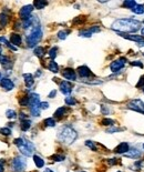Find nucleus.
<instances>
[{
    "label": "nucleus",
    "instance_id": "e433bc0d",
    "mask_svg": "<svg viewBox=\"0 0 144 172\" xmlns=\"http://www.w3.org/2000/svg\"><path fill=\"white\" fill-rule=\"evenodd\" d=\"M20 105H29V97H23L20 100Z\"/></svg>",
    "mask_w": 144,
    "mask_h": 172
},
{
    "label": "nucleus",
    "instance_id": "c85d7f7f",
    "mask_svg": "<svg viewBox=\"0 0 144 172\" xmlns=\"http://www.w3.org/2000/svg\"><path fill=\"white\" fill-rule=\"evenodd\" d=\"M44 124H45L47 127H54V126H56V121H54V119H52V118H48V119L44 120Z\"/></svg>",
    "mask_w": 144,
    "mask_h": 172
},
{
    "label": "nucleus",
    "instance_id": "423d86ee",
    "mask_svg": "<svg viewBox=\"0 0 144 172\" xmlns=\"http://www.w3.org/2000/svg\"><path fill=\"white\" fill-rule=\"evenodd\" d=\"M125 62H126L125 58H120L119 60H115V61H113L112 63L110 64L111 71H112V72H118V71H120L122 68L124 67Z\"/></svg>",
    "mask_w": 144,
    "mask_h": 172
},
{
    "label": "nucleus",
    "instance_id": "393cba45",
    "mask_svg": "<svg viewBox=\"0 0 144 172\" xmlns=\"http://www.w3.org/2000/svg\"><path fill=\"white\" fill-rule=\"evenodd\" d=\"M136 3H135V1L134 0H126L123 2V5L122 6L124 7V8H127V9H132V8H134Z\"/></svg>",
    "mask_w": 144,
    "mask_h": 172
},
{
    "label": "nucleus",
    "instance_id": "72a5a7b5",
    "mask_svg": "<svg viewBox=\"0 0 144 172\" xmlns=\"http://www.w3.org/2000/svg\"><path fill=\"white\" fill-rule=\"evenodd\" d=\"M65 103L68 105H74L76 103V100L74 98H72V97H68V98H65Z\"/></svg>",
    "mask_w": 144,
    "mask_h": 172
},
{
    "label": "nucleus",
    "instance_id": "412c9836",
    "mask_svg": "<svg viewBox=\"0 0 144 172\" xmlns=\"http://www.w3.org/2000/svg\"><path fill=\"white\" fill-rule=\"evenodd\" d=\"M33 161H34V164L37 168H42L44 166V161L39 155H33Z\"/></svg>",
    "mask_w": 144,
    "mask_h": 172
},
{
    "label": "nucleus",
    "instance_id": "2f4dec72",
    "mask_svg": "<svg viewBox=\"0 0 144 172\" xmlns=\"http://www.w3.org/2000/svg\"><path fill=\"white\" fill-rule=\"evenodd\" d=\"M85 146L90 148L91 150L96 151V146H95V143H94L93 141H91V140H87V141H85Z\"/></svg>",
    "mask_w": 144,
    "mask_h": 172
},
{
    "label": "nucleus",
    "instance_id": "cd10ccee",
    "mask_svg": "<svg viewBox=\"0 0 144 172\" xmlns=\"http://www.w3.org/2000/svg\"><path fill=\"white\" fill-rule=\"evenodd\" d=\"M34 55L39 57V58H42L44 55V49L42 47H37L36 49H34Z\"/></svg>",
    "mask_w": 144,
    "mask_h": 172
},
{
    "label": "nucleus",
    "instance_id": "f257e3e1",
    "mask_svg": "<svg viewBox=\"0 0 144 172\" xmlns=\"http://www.w3.org/2000/svg\"><path fill=\"white\" fill-rule=\"evenodd\" d=\"M141 27V22L134 19H119L114 21L112 25V29L116 31H121L122 33H131L138 31Z\"/></svg>",
    "mask_w": 144,
    "mask_h": 172
},
{
    "label": "nucleus",
    "instance_id": "a19ab883",
    "mask_svg": "<svg viewBox=\"0 0 144 172\" xmlns=\"http://www.w3.org/2000/svg\"><path fill=\"white\" fill-rule=\"evenodd\" d=\"M49 103L48 102H40V109H48Z\"/></svg>",
    "mask_w": 144,
    "mask_h": 172
},
{
    "label": "nucleus",
    "instance_id": "20e7f679",
    "mask_svg": "<svg viewBox=\"0 0 144 172\" xmlns=\"http://www.w3.org/2000/svg\"><path fill=\"white\" fill-rule=\"evenodd\" d=\"M41 39H42V30L40 28V25L38 24V25H34L33 27H31V31L27 37V43H28V46L30 48H32Z\"/></svg>",
    "mask_w": 144,
    "mask_h": 172
},
{
    "label": "nucleus",
    "instance_id": "6ab92c4d",
    "mask_svg": "<svg viewBox=\"0 0 144 172\" xmlns=\"http://www.w3.org/2000/svg\"><path fill=\"white\" fill-rule=\"evenodd\" d=\"M48 69L50 70L51 72H53V74H56V72H59V66L56 64V61H53V60H51L49 62V64H48Z\"/></svg>",
    "mask_w": 144,
    "mask_h": 172
},
{
    "label": "nucleus",
    "instance_id": "a211bd4d",
    "mask_svg": "<svg viewBox=\"0 0 144 172\" xmlns=\"http://www.w3.org/2000/svg\"><path fill=\"white\" fill-rule=\"evenodd\" d=\"M0 63L5 68H7V69L12 67V63H11L10 59H9L7 55H0Z\"/></svg>",
    "mask_w": 144,
    "mask_h": 172
},
{
    "label": "nucleus",
    "instance_id": "f3484780",
    "mask_svg": "<svg viewBox=\"0 0 144 172\" xmlns=\"http://www.w3.org/2000/svg\"><path fill=\"white\" fill-rule=\"evenodd\" d=\"M10 41L12 44L14 46H20L21 44V41H22V39H21V36L18 35V33H11V36H10Z\"/></svg>",
    "mask_w": 144,
    "mask_h": 172
},
{
    "label": "nucleus",
    "instance_id": "c756f323",
    "mask_svg": "<svg viewBox=\"0 0 144 172\" xmlns=\"http://www.w3.org/2000/svg\"><path fill=\"white\" fill-rule=\"evenodd\" d=\"M6 117L8 118V119H14V118L17 117V113H16L14 110H7Z\"/></svg>",
    "mask_w": 144,
    "mask_h": 172
},
{
    "label": "nucleus",
    "instance_id": "bb28decb",
    "mask_svg": "<svg viewBox=\"0 0 144 172\" xmlns=\"http://www.w3.org/2000/svg\"><path fill=\"white\" fill-rule=\"evenodd\" d=\"M7 24H8V16L6 13H1L0 15V25L5 27V26H7Z\"/></svg>",
    "mask_w": 144,
    "mask_h": 172
},
{
    "label": "nucleus",
    "instance_id": "09e8293b",
    "mask_svg": "<svg viewBox=\"0 0 144 172\" xmlns=\"http://www.w3.org/2000/svg\"><path fill=\"white\" fill-rule=\"evenodd\" d=\"M0 80H1V74H0Z\"/></svg>",
    "mask_w": 144,
    "mask_h": 172
},
{
    "label": "nucleus",
    "instance_id": "8fccbe9b",
    "mask_svg": "<svg viewBox=\"0 0 144 172\" xmlns=\"http://www.w3.org/2000/svg\"><path fill=\"white\" fill-rule=\"evenodd\" d=\"M142 90H143V92H144V87H143V89H142Z\"/></svg>",
    "mask_w": 144,
    "mask_h": 172
},
{
    "label": "nucleus",
    "instance_id": "39448f33",
    "mask_svg": "<svg viewBox=\"0 0 144 172\" xmlns=\"http://www.w3.org/2000/svg\"><path fill=\"white\" fill-rule=\"evenodd\" d=\"M27 166V160L23 157H16L11 161V168L13 172H22Z\"/></svg>",
    "mask_w": 144,
    "mask_h": 172
},
{
    "label": "nucleus",
    "instance_id": "ea45409f",
    "mask_svg": "<svg viewBox=\"0 0 144 172\" xmlns=\"http://www.w3.org/2000/svg\"><path fill=\"white\" fill-rule=\"evenodd\" d=\"M141 87H144V76H142L140 78V81H138V85H136V88H141Z\"/></svg>",
    "mask_w": 144,
    "mask_h": 172
},
{
    "label": "nucleus",
    "instance_id": "79ce46f5",
    "mask_svg": "<svg viewBox=\"0 0 144 172\" xmlns=\"http://www.w3.org/2000/svg\"><path fill=\"white\" fill-rule=\"evenodd\" d=\"M56 94V90H52V91L49 93V98H53Z\"/></svg>",
    "mask_w": 144,
    "mask_h": 172
},
{
    "label": "nucleus",
    "instance_id": "6e6552de",
    "mask_svg": "<svg viewBox=\"0 0 144 172\" xmlns=\"http://www.w3.org/2000/svg\"><path fill=\"white\" fill-rule=\"evenodd\" d=\"M121 36L127 39V40H131V41H135L138 43V46L144 47V38L142 36H136V35H126V33H121Z\"/></svg>",
    "mask_w": 144,
    "mask_h": 172
},
{
    "label": "nucleus",
    "instance_id": "a18cd8bd",
    "mask_svg": "<svg viewBox=\"0 0 144 172\" xmlns=\"http://www.w3.org/2000/svg\"><path fill=\"white\" fill-rule=\"evenodd\" d=\"M43 172H53V171H52L51 169H45V170H44Z\"/></svg>",
    "mask_w": 144,
    "mask_h": 172
},
{
    "label": "nucleus",
    "instance_id": "dca6fc26",
    "mask_svg": "<svg viewBox=\"0 0 144 172\" xmlns=\"http://www.w3.org/2000/svg\"><path fill=\"white\" fill-rule=\"evenodd\" d=\"M23 79H25V83L27 88H31L33 86L34 80H33V76L31 74H23Z\"/></svg>",
    "mask_w": 144,
    "mask_h": 172
},
{
    "label": "nucleus",
    "instance_id": "7ed1b4c3",
    "mask_svg": "<svg viewBox=\"0 0 144 172\" xmlns=\"http://www.w3.org/2000/svg\"><path fill=\"white\" fill-rule=\"evenodd\" d=\"M13 143L19 148L20 152L23 154L25 157H30L34 152V146H33V143L28 141V140H25L22 138H17V139H14Z\"/></svg>",
    "mask_w": 144,
    "mask_h": 172
},
{
    "label": "nucleus",
    "instance_id": "603ef678",
    "mask_svg": "<svg viewBox=\"0 0 144 172\" xmlns=\"http://www.w3.org/2000/svg\"><path fill=\"white\" fill-rule=\"evenodd\" d=\"M118 172H121V171H118Z\"/></svg>",
    "mask_w": 144,
    "mask_h": 172
},
{
    "label": "nucleus",
    "instance_id": "58836bf2",
    "mask_svg": "<svg viewBox=\"0 0 144 172\" xmlns=\"http://www.w3.org/2000/svg\"><path fill=\"white\" fill-rule=\"evenodd\" d=\"M131 66H134V67H140V68H143V63L141 61H132L130 62Z\"/></svg>",
    "mask_w": 144,
    "mask_h": 172
},
{
    "label": "nucleus",
    "instance_id": "49530a36",
    "mask_svg": "<svg viewBox=\"0 0 144 172\" xmlns=\"http://www.w3.org/2000/svg\"><path fill=\"white\" fill-rule=\"evenodd\" d=\"M141 33H142V37H144V28L141 29Z\"/></svg>",
    "mask_w": 144,
    "mask_h": 172
},
{
    "label": "nucleus",
    "instance_id": "473e14b6",
    "mask_svg": "<svg viewBox=\"0 0 144 172\" xmlns=\"http://www.w3.org/2000/svg\"><path fill=\"white\" fill-rule=\"evenodd\" d=\"M51 159L53 160V161H56V162H61V161H63V160L65 159V158H64V155L54 154V155H52V157H51Z\"/></svg>",
    "mask_w": 144,
    "mask_h": 172
},
{
    "label": "nucleus",
    "instance_id": "3c124183",
    "mask_svg": "<svg viewBox=\"0 0 144 172\" xmlns=\"http://www.w3.org/2000/svg\"><path fill=\"white\" fill-rule=\"evenodd\" d=\"M143 149H144V144H143Z\"/></svg>",
    "mask_w": 144,
    "mask_h": 172
},
{
    "label": "nucleus",
    "instance_id": "4be33fe9",
    "mask_svg": "<svg viewBox=\"0 0 144 172\" xmlns=\"http://www.w3.org/2000/svg\"><path fill=\"white\" fill-rule=\"evenodd\" d=\"M131 10L136 15H142V13H144V6L143 5H135L134 8H132Z\"/></svg>",
    "mask_w": 144,
    "mask_h": 172
},
{
    "label": "nucleus",
    "instance_id": "9d476101",
    "mask_svg": "<svg viewBox=\"0 0 144 172\" xmlns=\"http://www.w3.org/2000/svg\"><path fill=\"white\" fill-rule=\"evenodd\" d=\"M0 86L2 87L6 91H10V90H12L14 88V83L10 79H8V78H2L0 80Z\"/></svg>",
    "mask_w": 144,
    "mask_h": 172
},
{
    "label": "nucleus",
    "instance_id": "5701e85b",
    "mask_svg": "<svg viewBox=\"0 0 144 172\" xmlns=\"http://www.w3.org/2000/svg\"><path fill=\"white\" fill-rule=\"evenodd\" d=\"M67 112V108L64 107H60L59 109H56V112H54V117L56 118H62L64 116V113Z\"/></svg>",
    "mask_w": 144,
    "mask_h": 172
},
{
    "label": "nucleus",
    "instance_id": "4468645a",
    "mask_svg": "<svg viewBox=\"0 0 144 172\" xmlns=\"http://www.w3.org/2000/svg\"><path fill=\"white\" fill-rule=\"evenodd\" d=\"M76 71H78L79 76L82 77V78H88V77H90V76L92 74L91 71H90V69H89L87 66H81V67H79L76 69Z\"/></svg>",
    "mask_w": 144,
    "mask_h": 172
},
{
    "label": "nucleus",
    "instance_id": "aec40b11",
    "mask_svg": "<svg viewBox=\"0 0 144 172\" xmlns=\"http://www.w3.org/2000/svg\"><path fill=\"white\" fill-rule=\"evenodd\" d=\"M47 5H48V2H47V1H42V0H36V1L33 2V7H34L36 9H43Z\"/></svg>",
    "mask_w": 144,
    "mask_h": 172
},
{
    "label": "nucleus",
    "instance_id": "4c0bfd02",
    "mask_svg": "<svg viewBox=\"0 0 144 172\" xmlns=\"http://www.w3.org/2000/svg\"><path fill=\"white\" fill-rule=\"evenodd\" d=\"M119 131H122V129L121 128H114V127L107 130V133H114V132H119Z\"/></svg>",
    "mask_w": 144,
    "mask_h": 172
},
{
    "label": "nucleus",
    "instance_id": "b1692460",
    "mask_svg": "<svg viewBox=\"0 0 144 172\" xmlns=\"http://www.w3.org/2000/svg\"><path fill=\"white\" fill-rule=\"evenodd\" d=\"M20 127H21V130L27 131L28 129H30V127H31V121H30L29 119H28V120H23V121H21Z\"/></svg>",
    "mask_w": 144,
    "mask_h": 172
},
{
    "label": "nucleus",
    "instance_id": "f8f14e48",
    "mask_svg": "<svg viewBox=\"0 0 144 172\" xmlns=\"http://www.w3.org/2000/svg\"><path fill=\"white\" fill-rule=\"evenodd\" d=\"M60 91L63 93V94H70L71 91H72V86L69 81H62L60 83Z\"/></svg>",
    "mask_w": 144,
    "mask_h": 172
},
{
    "label": "nucleus",
    "instance_id": "a878e982",
    "mask_svg": "<svg viewBox=\"0 0 144 172\" xmlns=\"http://www.w3.org/2000/svg\"><path fill=\"white\" fill-rule=\"evenodd\" d=\"M70 33V30H61L58 32V38L59 39H61V40H64L65 38L69 36Z\"/></svg>",
    "mask_w": 144,
    "mask_h": 172
},
{
    "label": "nucleus",
    "instance_id": "c03bdc74",
    "mask_svg": "<svg viewBox=\"0 0 144 172\" xmlns=\"http://www.w3.org/2000/svg\"><path fill=\"white\" fill-rule=\"evenodd\" d=\"M3 171H5V169H3V166H2L1 163H0V172H3Z\"/></svg>",
    "mask_w": 144,
    "mask_h": 172
},
{
    "label": "nucleus",
    "instance_id": "2eb2a0df",
    "mask_svg": "<svg viewBox=\"0 0 144 172\" xmlns=\"http://www.w3.org/2000/svg\"><path fill=\"white\" fill-rule=\"evenodd\" d=\"M141 154H142V152L140 150H138L136 148H131V150H129L125 153V155L129 157V158H140Z\"/></svg>",
    "mask_w": 144,
    "mask_h": 172
},
{
    "label": "nucleus",
    "instance_id": "37998d69",
    "mask_svg": "<svg viewBox=\"0 0 144 172\" xmlns=\"http://www.w3.org/2000/svg\"><path fill=\"white\" fill-rule=\"evenodd\" d=\"M115 163H116V159H114V158L113 159H109V164L112 166V164H115Z\"/></svg>",
    "mask_w": 144,
    "mask_h": 172
},
{
    "label": "nucleus",
    "instance_id": "c9c22d12",
    "mask_svg": "<svg viewBox=\"0 0 144 172\" xmlns=\"http://www.w3.org/2000/svg\"><path fill=\"white\" fill-rule=\"evenodd\" d=\"M0 133L2 135L8 137V135H10V133H11V130L9 129V128H2V129H0Z\"/></svg>",
    "mask_w": 144,
    "mask_h": 172
},
{
    "label": "nucleus",
    "instance_id": "0eeeda50",
    "mask_svg": "<svg viewBox=\"0 0 144 172\" xmlns=\"http://www.w3.org/2000/svg\"><path fill=\"white\" fill-rule=\"evenodd\" d=\"M33 8H34L33 5H27V6L22 7V8L20 9V12H19L21 19L25 20V19L29 18V17H30V15H31V12L33 11Z\"/></svg>",
    "mask_w": 144,
    "mask_h": 172
},
{
    "label": "nucleus",
    "instance_id": "5fc2aeb1",
    "mask_svg": "<svg viewBox=\"0 0 144 172\" xmlns=\"http://www.w3.org/2000/svg\"><path fill=\"white\" fill-rule=\"evenodd\" d=\"M143 55H144V53H143Z\"/></svg>",
    "mask_w": 144,
    "mask_h": 172
},
{
    "label": "nucleus",
    "instance_id": "ddd939ff",
    "mask_svg": "<svg viewBox=\"0 0 144 172\" xmlns=\"http://www.w3.org/2000/svg\"><path fill=\"white\" fill-rule=\"evenodd\" d=\"M129 150H130V146H129V143H126V142H122V143H120L119 146L115 148L114 152H115V153L125 154Z\"/></svg>",
    "mask_w": 144,
    "mask_h": 172
},
{
    "label": "nucleus",
    "instance_id": "f03ea898",
    "mask_svg": "<svg viewBox=\"0 0 144 172\" xmlns=\"http://www.w3.org/2000/svg\"><path fill=\"white\" fill-rule=\"evenodd\" d=\"M78 138V133L72 127H63L62 129L59 131V135H58V139L60 141L64 143V144H71L75 141V139Z\"/></svg>",
    "mask_w": 144,
    "mask_h": 172
},
{
    "label": "nucleus",
    "instance_id": "f704fd0d",
    "mask_svg": "<svg viewBox=\"0 0 144 172\" xmlns=\"http://www.w3.org/2000/svg\"><path fill=\"white\" fill-rule=\"evenodd\" d=\"M102 124L103 126H114V121L112 119H109V118H105L102 120Z\"/></svg>",
    "mask_w": 144,
    "mask_h": 172
},
{
    "label": "nucleus",
    "instance_id": "9b49d317",
    "mask_svg": "<svg viewBox=\"0 0 144 172\" xmlns=\"http://www.w3.org/2000/svg\"><path fill=\"white\" fill-rule=\"evenodd\" d=\"M100 28L99 27H92V28H89L87 30H81L79 32V36L80 37H85V38H90L94 32H99Z\"/></svg>",
    "mask_w": 144,
    "mask_h": 172
},
{
    "label": "nucleus",
    "instance_id": "1a4fd4ad",
    "mask_svg": "<svg viewBox=\"0 0 144 172\" xmlns=\"http://www.w3.org/2000/svg\"><path fill=\"white\" fill-rule=\"evenodd\" d=\"M62 76L67 80H71V81H74V80H76V74H75V71L73 70V69H71V68H65V69H63Z\"/></svg>",
    "mask_w": 144,
    "mask_h": 172
},
{
    "label": "nucleus",
    "instance_id": "de8ad7c7",
    "mask_svg": "<svg viewBox=\"0 0 144 172\" xmlns=\"http://www.w3.org/2000/svg\"><path fill=\"white\" fill-rule=\"evenodd\" d=\"M2 53V47H1V44H0V55Z\"/></svg>",
    "mask_w": 144,
    "mask_h": 172
},
{
    "label": "nucleus",
    "instance_id": "864d4df0",
    "mask_svg": "<svg viewBox=\"0 0 144 172\" xmlns=\"http://www.w3.org/2000/svg\"><path fill=\"white\" fill-rule=\"evenodd\" d=\"M0 29H1V28H0Z\"/></svg>",
    "mask_w": 144,
    "mask_h": 172
},
{
    "label": "nucleus",
    "instance_id": "7c9ffc66",
    "mask_svg": "<svg viewBox=\"0 0 144 172\" xmlns=\"http://www.w3.org/2000/svg\"><path fill=\"white\" fill-rule=\"evenodd\" d=\"M56 52H58V48H56V47L51 48V49L49 50V57H50L51 59H54L56 57Z\"/></svg>",
    "mask_w": 144,
    "mask_h": 172
}]
</instances>
